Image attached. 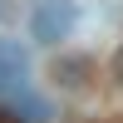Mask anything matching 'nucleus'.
<instances>
[{
	"label": "nucleus",
	"mask_w": 123,
	"mask_h": 123,
	"mask_svg": "<svg viewBox=\"0 0 123 123\" xmlns=\"http://www.w3.org/2000/svg\"><path fill=\"white\" fill-rule=\"evenodd\" d=\"M74 20H79L74 0H39L35 15H30V35H35L39 44H59V39H69Z\"/></svg>",
	"instance_id": "1"
},
{
	"label": "nucleus",
	"mask_w": 123,
	"mask_h": 123,
	"mask_svg": "<svg viewBox=\"0 0 123 123\" xmlns=\"http://www.w3.org/2000/svg\"><path fill=\"white\" fill-rule=\"evenodd\" d=\"M30 94V54L15 44V39H0V98H20Z\"/></svg>",
	"instance_id": "2"
},
{
	"label": "nucleus",
	"mask_w": 123,
	"mask_h": 123,
	"mask_svg": "<svg viewBox=\"0 0 123 123\" xmlns=\"http://www.w3.org/2000/svg\"><path fill=\"white\" fill-rule=\"evenodd\" d=\"M113 79L123 84V44H118V54H113Z\"/></svg>",
	"instance_id": "3"
},
{
	"label": "nucleus",
	"mask_w": 123,
	"mask_h": 123,
	"mask_svg": "<svg viewBox=\"0 0 123 123\" xmlns=\"http://www.w3.org/2000/svg\"><path fill=\"white\" fill-rule=\"evenodd\" d=\"M0 123H10V118H5V113H0Z\"/></svg>",
	"instance_id": "4"
}]
</instances>
